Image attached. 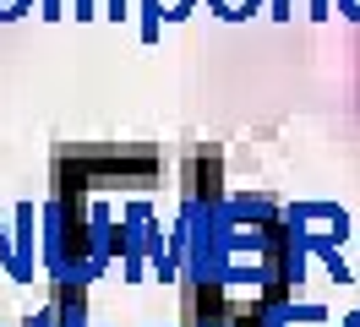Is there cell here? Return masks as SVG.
Masks as SVG:
<instances>
[{
    "mask_svg": "<svg viewBox=\"0 0 360 327\" xmlns=\"http://www.w3.org/2000/svg\"><path fill=\"white\" fill-rule=\"evenodd\" d=\"M22 6H27V0H0V17H17Z\"/></svg>",
    "mask_w": 360,
    "mask_h": 327,
    "instance_id": "1",
    "label": "cell"
}]
</instances>
